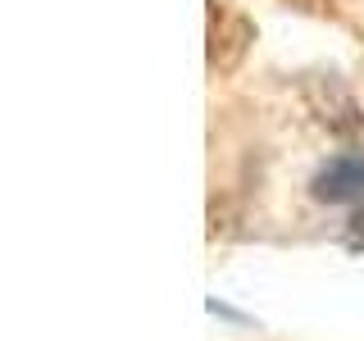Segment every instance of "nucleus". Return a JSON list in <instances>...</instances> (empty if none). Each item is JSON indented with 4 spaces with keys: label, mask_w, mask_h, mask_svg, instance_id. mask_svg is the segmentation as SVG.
Instances as JSON below:
<instances>
[{
    "label": "nucleus",
    "mask_w": 364,
    "mask_h": 341,
    "mask_svg": "<svg viewBox=\"0 0 364 341\" xmlns=\"http://www.w3.org/2000/svg\"><path fill=\"white\" fill-rule=\"evenodd\" d=\"M310 105H314V114L333 132H341V136H364V109L355 105V96H350V91H341L333 82V77L310 87Z\"/></svg>",
    "instance_id": "f03ea898"
},
{
    "label": "nucleus",
    "mask_w": 364,
    "mask_h": 341,
    "mask_svg": "<svg viewBox=\"0 0 364 341\" xmlns=\"http://www.w3.org/2000/svg\"><path fill=\"white\" fill-rule=\"evenodd\" d=\"M310 196L323 205H346L364 196V151H341L328 164H318L310 178Z\"/></svg>",
    "instance_id": "f257e3e1"
}]
</instances>
